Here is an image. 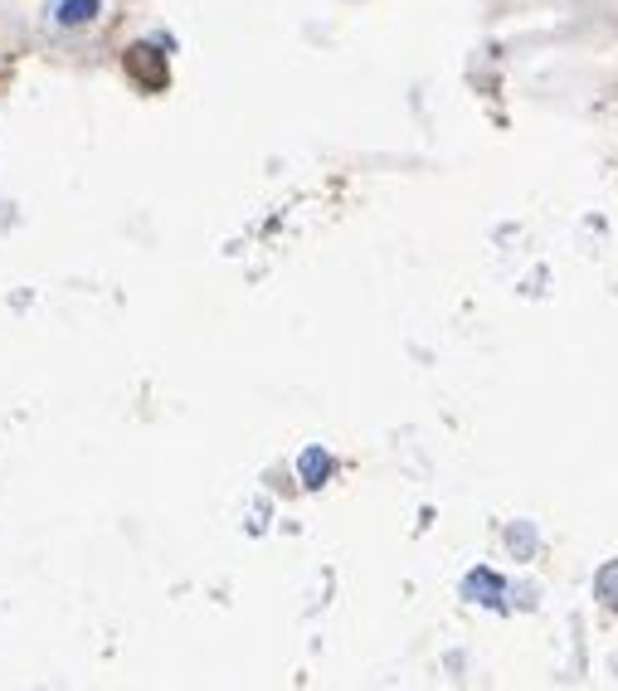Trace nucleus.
Instances as JSON below:
<instances>
[{
	"instance_id": "3",
	"label": "nucleus",
	"mask_w": 618,
	"mask_h": 691,
	"mask_svg": "<svg viewBox=\"0 0 618 691\" xmlns=\"http://www.w3.org/2000/svg\"><path fill=\"white\" fill-rule=\"evenodd\" d=\"M297 473H302V487H322L331 477V453L327 448H307V453L297 458Z\"/></svg>"
},
{
	"instance_id": "4",
	"label": "nucleus",
	"mask_w": 618,
	"mask_h": 691,
	"mask_svg": "<svg viewBox=\"0 0 618 691\" xmlns=\"http://www.w3.org/2000/svg\"><path fill=\"white\" fill-rule=\"evenodd\" d=\"M54 15H59V25H88L98 15V0H64Z\"/></svg>"
},
{
	"instance_id": "2",
	"label": "nucleus",
	"mask_w": 618,
	"mask_h": 691,
	"mask_svg": "<svg viewBox=\"0 0 618 691\" xmlns=\"http://www.w3.org/2000/svg\"><path fill=\"white\" fill-rule=\"evenodd\" d=\"M463 594L473 599V604H502V594H507V584L497 570H473L468 580H463Z\"/></svg>"
},
{
	"instance_id": "1",
	"label": "nucleus",
	"mask_w": 618,
	"mask_h": 691,
	"mask_svg": "<svg viewBox=\"0 0 618 691\" xmlns=\"http://www.w3.org/2000/svg\"><path fill=\"white\" fill-rule=\"evenodd\" d=\"M127 73L156 93V88H166V54H156L151 44H137V49H127Z\"/></svg>"
},
{
	"instance_id": "5",
	"label": "nucleus",
	"mask_w": 618,
	"mask_h": 691,
	"mask_svg": "<svg viewBox=\"0 0 618 691\" xmlns=\"http://www.w3.org/2000/svg\"><path fill=\"white\" fill-rule=\"evenodd\" d=\"M594 589H599V599H604L609 609H618V560H609V565L594 575Z\"/></svg>"
}]
</instances>
